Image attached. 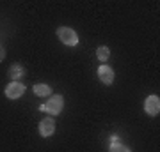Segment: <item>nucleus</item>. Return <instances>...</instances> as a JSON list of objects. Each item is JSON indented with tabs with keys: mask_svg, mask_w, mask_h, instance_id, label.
Here are the masks:
<instances>
[{
	"mask_svg": "<svg viewBox=\"0 0 160 152\" xmlns=\"http://www.w3.org/2000/svg\"><path fill=\"white\" fill-rule=\"evenodd\" d=\"M62 108H64V97L61 94H55V96L48 97V101L43 104V112H46L50 117H53V115H59L62 112Z\"/></svg>",
	"mask_w": 160,
	"mask_h": 152,
	"instance_id": "obj_1",
	"label": "nucleus"
},
{
	"mask_svg": "<svg viewBox=\"0 0 160 152\" xmlns=\"http://www.w3.org/2000/svg\"><path fill=\"white\" fill-rule=\"evenodd\" d=\"M57 37L61 39V43L66 46H77L78 44V35L73 28L69 27H59L57 28Z\"/></svg>",
	"mask_w": 160,
	"mask_h": 152,
	"instance_id": "obj_2",
	"label": "nucleus"
},
{
	"mask_svg": "<svg viewBox=\"0 0 160 152\" xmlns=\"http://www.w3.org/2000/svg\"><path fill=\"white\" fill-rule=\"evenodd\" d=\"M4 94H6L9 99H20V97L25 94V85L20 83V81H11L4 89Z\"/></svg>",
	"mask_w": 160,
	"mask_h": 152,
	"instance_id": "obj_3",
	"label": "nucleus"
},
{
	"mask_svg": "<svg viewBox=\"0 0 160 152\" xmlns=\"http://www.w3.org/2000/svg\"><path fill=\"white\" fill-rule=\"evenodd\" d=\"M144 110H146V113H148L149 117H157V115L160 113V99H158V96L151 94V96L146 97V101H144Z\"/></svg>",
	"mask_w": 160,
	"mask_h": 152,
	"instance_id": "obj_4",
	"label": "nucleus"
},
{
	"mask_svg": "<svg viewBox=\"0 0 160 152\" xmlns=\"http://www.w3.org/2000/svg\"><path fill=\"white\" fill-rule=\"evenodd\" d=\"M38 131H39V135L43 138H48L55 133V122H53V118L52 117H46L43 118L39 124H38Z\"/></svg>",
	"mask_w": 160,
	"mask_h": 152,
	"instance_id": "obj_5",
	"label": "nucleus"
},
{
	"mask_svg": "<svg viewBox=\"0 0 160 152\" xmlns=\"http://www.w3.org/2000/svg\"><path fill=\"white\" fill-rule=\"evenodd\" d=\"M114 69L110 67V66H100L98 67V78L100 81L105 85H112L114 83Z\"/></svg>",
	"mask_w": 160,
	"mask_h": 152,
	"instance_id": "obj_6",
	"label": "nucleus"
},
{
	"mask_svg": "<svg viewBox=\"0 0 160 152\" xmlns=\"http://www.w3.org/2000/svg\"><path fill=\"white\" fill-rule=\"evenodd\" d=\"M7 76L11 81H20V80L25 76V67L20 66V64H12L9 66V71H7Z\"/></svg>",
	"mask_w": 160,
	"mask_h": 152,
	"instance_id": "obj_7",
	"label": "nucleus"
},
{
	"mask_svg": "<svg viewBox=\"0 0 160 152\" xmlns=\"http://www.w3.org/2000/svg\"><path fill=\"white\" fill-rule=\"evenodd\" d=\"M32 90H34L36 96H39V97H50L52 96V87L46 83H36Z\"/></svg>",
	"mask_w": 160,
	"mask_h": 152,
	"instance_id": "obj_8",
	"label": "nucleus"
},
{
	"mask_svg": "<svg viewBox=\"0 0 160 152\" xmlns=\"http://www.w3.org/2000/svg\"><path fill=\"white\" fill-rule=\"evenodd\" d=\"M96 55H98V58H100L102 62H107L109 57H110V50L107 48V46H100V48L96 50Z\"/></svg>",
	"mask_w": 160,
	"mask_h": 152,
	"instance_id": "obj_9",
	"label": "nucleus"
},
{
	"mask_svg": "<svg viewBox=\"0 0 160 152\" xmlns=\"http://www.w3.org/2000/svg\"><path fill=\"white\" fill-rule=\"evenodd\" d=\"M109 152H132L130 149L126 145H123V143H110V147H109Z\"/></svg>",
	"mask_w": 160,
	"mask_h": 152,
	"instance_id": "obj_10",
	"label": "nucleus"
},
{
	"mask_svg": "<svg viewBox=\"0 0 160 152\" xmlns=\"http://www.w3.org/2000/svg\"><path fill=\"white\" fill-rule=\"evenodd\" d=\"M4 58H6V50H4V46L0 44V62H2Z\"/></svg>",
	"mask_w": 160,
	"mask_h": 152,
	"instance_id": "obj_11",
	"label": "nucleus"
},
{
	"mask_svg": "<svg viewBox=\"0 0 160 152\" xmlns=\"http://www.w3.org/2000/svg\"><path fill=\"white\" fill-rule=\"evenodd\" d=\"M116 141H118V136L112 135V136H110V143H116Z\"/></svg>",
	"mask_w": 160,
	"mask_h": 152,
	"instance_id": "obj_12",
	"label": "nucleus"
}]
</instances>
